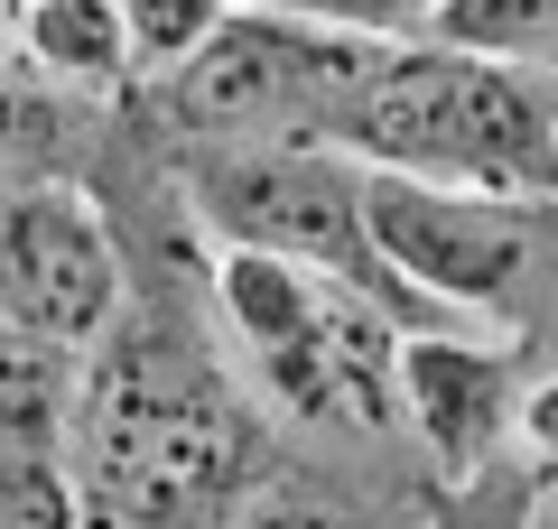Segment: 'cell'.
Segmentation results:
<instances>
[{"instance_id": "1", "label": "cell", "mask_w": 558, "mask_h": 529, "mask_svg": "<svg viewBox=\"0 0 558 529\" xmlns=\"http://www.w3.org/2000/svg\"><path fill=\"white\" fill-rule=\"evenodd\" d=\"M215 307L242 334L260 391L307 428L381 436L400 409V307L336 270L279 251H233L215 260Z\"/></svg>"}, {"instance_id": "2", "label": "cell", "mask_w": 558, "mask_h": 529, "mask_svg": "<svg viewBox=\"0 0 558 529\" xmlns=\"http://www.w3.org/2000/svg\"><path fill=\"white\" fill-rule=\"evenodd\" d=\"M373 47L363 28L233 0L168 75H149V94L186 139H336Z\"/></svg>"}, {"instance_id": "3", "label": "cell", "mask_w": 558, "mask_h": 529, "mask_svg": "<svg viewBox=\"0 0 558 529\" xmlns=\"http://www.w3.org/2000/svg\"><path fill=\"white\" fill-rule=\"evenodd\" d=\"M363 233L400 288L438 307L531 316L539 279L558 270V196H502L457 176L363 168Z\"/></svg>"}, {"instance_id": "4", "label": "cell", "mask_w": 558, "mask_h": 529, "mask_svg": "<svg viewBox=\"0 0 558 529\" xmlns=\"http://www.w3.org/2000/svg\"><path fill=\"white\" fill-rule=\"evenodd\" d=\"M186 196H196L205 233L233 251H279L307 270H336L373 297H410L381 270L373 233H363V168L336 139H196L186 158Z\"/></svg>"}, {"instance_id": "5", "label": "cell", "mask_w": 558, "mask_h": 529, "mask_svg": "<svg viewBox=\"0 0 558 529\" xmlns=\"http://www.w3.org/2000/svg\"><path fill=\"white\" fill-rule=\"evenodd\" d=\"M121 242L102 205L65 176H10L0 168V316L28 334L94 353L121 316Z\"/></svg>"}, {"instance_id": "6", "label": "cell", "mask_w": 558, "mask_h": 529, "mask_svg": "<svg viewBox=\"0 0 558 529\" xmlns=\"http://www.w3.org/2000/svg\"><path fill=\"white\" fill-rule=\"evenodd\" d=\"M400 391H410L428 446L447 455V473H475L484 446L502 436V409H512L502 362H494V353H475V344H447V334L400 344Z\"/></svg>"}, {"instance_id": "7", "label": "cell", "mask_w": 558, "mask_h": 529, "mask_svg": "<svg viewBox=\"0 0 558 529\" xmlns=\"http://www.w3.org/2000/svg\"><path fill=\"white\" fill-rule=\"evenodd\" d=\"M10 28H20V57L38 65L65 102H102V94H121V84H140L121 0H20Z\"/></svg>"}, {"instance_id": "8", "label": "cell", "mask_w": 558, "mask_h": 529, "mask_svg": "<svg viewBox=\"0 0 558 529\" xmlns=\"http://www.w3.org/2000/svg\"><path fill=\"white\" fill-rule=\"evenodd\" d=\"M84 353L0 316V455H57L84 418Z\"/></svg>"}, {"instance_id": "9", "label": "cell", "mask_w": 558, "mask_h": 529, "mask_svg": "<svg viewBox=\"0 0 558 529\" xmlns=\"http://www.w3.org/2000/svg\"><path fill=\"white\" fill-rule=\"evenodd\" d=\"M428 38L475 47V57H512V65H558V0H438Z\"/></svg>"}, {"instance_id": "10", "label": "cell", "mask_w": 558, "mask_h": 529, "mask_svg": "<svg viewBox=\"0 0 558 529\" xmlns=\"http://www.w3.org/2000/svg\"><path fill=\"white\" fill-rule=\"evenodd\" d=\"M223 10H233V0H121V28H131V75H140V84L168 75V65L205 38Z\"/></svg>"}, {"instance_id": "11", "label": "cell", "mask_w": 558, "mask_h": 529, "mask_svg": "<svg viewBox=\"0 0 558 529\" xmlns=\"http://www.w3.org/2000/svg\"><path fill=\"white\" fill-rule=\"evenodd\" d=\"M0 529H84V492L57 455H0Z\"/></svg>"}, {"instance_id": "12", "label": "cell", "mask_w": 558, "mask_h": 529, "mask_svg": "<svg viewBox=\"0 0 558 529\" xmlns=\"http://www.w3.org/2000/svg\"><path fill=\"white\" fill-rule=\"evenodd\" d=\"M260 10H299V20L363 28V38H410V28H428L438 0H260Z\"/></svg>"}, {"instance_id": "13", "label": "cell", "mask_w": 558, "mask_h": 529, "mask_svg": "<svg viewBox=\"0 0 558 529\" xmlns=\"http://www.w3.org/2000/svg\"><path fill=\"white\" fill-rule=\"evenodd\" d=\"M10 10H20V0H10Z\"/></svg>"}]
</instances>
